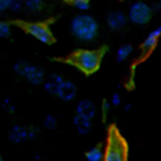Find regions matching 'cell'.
<instances>
[{"mask_svg":"<svg viewBox=\"0 0 161 161\" xmlns=\"http://www.w3.org/2000/svg\"><path fill=\"white\" fill-rule=\"evenodd\" d=\"M71 30L80 40L92 41L98 33V23L88 14H78L72 20Z\"/></svg>","mask_w":161,"mask_h":161,"instance_id":"cell-1","label":"cell"},{"mask_svg":"<svg viewBox=\"0 0 161 161\" xmlns=\"http://www.w3.org/2000/svg\"><path fill=\"white\" fill-rule=\"evenodd\" d=\"M128 149L125 140L115 129H112L108 137L107 147L104 151L103 161H127Z\"/></svg>","mask_w":161,"mask_h":161,"instance_id":"cell-2","label":"cell"},{"mask_svg":"<svg viewBox=\"0 0 161 161\" xmlns=\"http://www.w3.org/2000/svg\"><path fill=\"white\" fill-rule=\"evenodd\" d=\"M72 62L82 72L91 74L98 69L102 62V54L95 50H80L72 56Z\"/></svg>","mask_w":161,"mask_h":161,"instance_id":"cell-3","label":"cell"},{"mask_svg":"<svg viewBox=\"0 0 161 161\" xmlns=\"http://www.w3.org/2000/svg\"><path fill=\"white\" fill-rule=\"evenodd\" d=\"M14 71L17 74L27 78L28 82H30L33 85H38V84L42 83L44 80V73H43L42 69L25 62V61H20V62L16 63Z\"/></svg>","mask_w":161,"mask_h":161,"instance_id":"cell-4","label":"cell"},{"mask_svg":"<svg viewBox=\"0 0 161 161\" xmlns=\"http://www.w3.org/2000/svg\"><path fill=\"white\" fill-rule=\"evenodd\" d=\"M151 14V8L147 3L137 1L130 6L129 11H128V18L130 19L131 22L136 25H145L150 20Z\"/></svg>","mask_w":161,"mask_h":161,"instance_id":"cell-5","label":"cell"},{"mask_svg":"<svg viewBox=\"0 0 161 161\" xmlns=\"http://www.w3.org/2000/svg\"><path fill=\"white\" fill-rule=\"evenodd\" d=\"M28 33L42 43H51L53 38L49 28L43 23H29L25 27Z\"/></svg>","mask_w":161,"mask_h":161,"instance_id":"cell-6","label":"cell"},{"mask_svg":"<svg viewBox=\"0 0 161 161\" xmlns=\"http://www.w3.org/2000/svg\"><path fill=\"white\" fill-rule=\"evenodd\" d=\"M76 92L77 91H76L75 84L72 83L71 80H64L60 85V87H58L56 96L64 102H69L76 96Z\"/></svg>","mask_w":161,"mask_h":161,"instance_id":"cell-7","label":"cell"},{"mask_svg":"<svg viewBox=\"0 0 161 161\" xmlns=\"http://www.w3.org/2000/svg\"><path fill=\"white\" fill-rule=\"evenodd\" d=\"M127 23V17L121 11H113L107 17V25L114 31L121 30Z\"/></svg>","mask_w":161,"mask_h":161,"instance_id":"cell-8","label":"cell"},{"mask_svg":"<svg viewBox=\"0 0 161 161\" xmlns=\"http://www.w3.org/2000/svg\"><path fill=\"white\" fill-rule=\"evenodd\" d=\"M76 114L84 116L86 118L93 119L96 115V107L94 103L90 99H83L76 106Z\"/></svg>","mask_w":161,"mask_h":161,"instance_id":"cell-9","label":"cell"},{"mask_svg":"<svg viewBox=\"0 0 161 161\" xmlns=\"http://www.w3.org/2000/svg\"><path fill=\"white\" fill-rule=\"evenodd\" d=\"M9 140L14 143H21L29 140V128L14 126L9 132Z\"/></svg>","mask_w":161,"mask_h":161,"instance_id":"cell-10","label":"cell"},{"mask_svg":"<svg viewBox=\"0 0 161 161\" xmlns=\"http://www.w3.org/2000/svg\"><path fill=\"white\" fill-rule=\"evenodd\" d=\"M64 80L63 76H61L60 74H52L47 78L44 83V88L49 94L56 95L58 91V87L62 84V82Z\"/></svg>","mask_w":161,"mask_h":161,"instance_id":"cell-11","label":"cell"},{"mask_svg":"<svg viewBox=\"0 0 161 161\" xmlns=\"http://www.w3.org/2000/svg\"><path fill=\"white\" fill-rule=\"evenodd\" d=\"M73 123L75 126L76 130L80 132V135H86L91 131L92 129V119L86 118L84 116L76 114L73 118Z\"/></svg>","mask_w":161,"mask_h":161,"instance_id":"cell-12","label":"cell"},{"mask_svg":"<svg viewBox=\"0 0 161 161\" xmlns=\"http://www.w3.org/2000/svg\"><path fill=\"white\" fill-rule=\"evenodd\" d=\"M160 36H161V25L156 28L154 30H152V31L148 34V36L146 38L145 42H143V44H142L143 51H146V52L151 51V50L156 47L157 42H158V39L160 38Z\"/></svg>","mask_w":161,"mask_h":161,"instance_id":"cell-13","label":"cell"},{"mask_svg":"<svg viewBox=\"0 0 161 161\" xmlns=\"http://www.w3.org/2000/svg\"><path fill=\"white\" fill-rule=\"evenodd\" d=\"M86 161H103L104 160V150L99 146L91 148L85 153Z\"/></svg>","mask_w":161,"mask_h":161,"instance_id":"cell-14","label":"cell"},{"mask_svg":"<svg viewBox=\"0 0 161 161\" xmlns=\"http://www.w3.org/2000/svg\"><path fill=\"white\" fill-rule=\"evenodd\" d=\"M131 52H132V47L130 44L121 45V47L118 49V51H117V53H116L117 60H118L119 62H121V61H125L126 58H128V56L131 54Z\"/></svg>","mask_w":161,"mask_h":161,"instance_id":"cell-15","label":"cell"},{"mask_svg":"<svg viewBox=\"0 0 161 161\" xmlns=\"http://www.w3.org/2000/svg\"><path fill=\"white\" fill-rule=\"evenodd\" d=\"M23 5L29 11H40L43 7V0H23Z\"/></svg>","mask_w":161,"mask_h":161,"instance_id":"cell-16","label":"cell"},{"mask_svg":"<svg viewBox=\"0 0 161 161\" xmlns=\"http://www.w3.org/2000/svg\"><path fill=\"white\" fill-rule=\"evenodd\" d=\"M56 125H58V119H56V117L53 116V115H47V116L44 118L43 126H44L47 129H49V130L55 129Z\"/></svg>","mask_w":161,"mask_h":161,"instance_id":"cell-17","label":"cell"},{"mask_svg":"<svg viewBox=\"0 0 161 161\" xmlns=\"http://www.w3.org/2000/svg\"><path fill=\"white\" fill-rule=\"evenodd\" d=\"M11 33L10 25L5 21H0V38H8Z\"/></svg>","mask_w":161,"mask_h":161,"instance_id":"cell-18","label":"cell"},{"mask_svg":"<svg viewBox=\"0 0 161 161\" xmlns=\"http://www.w3.org/2000/svg\"><path fill=\"white\" fill-rule=\"evenodd\" d=\"M73 1V5L77 8L80 11H85V10L88 9L90 7V3L88 0H72Z\"/></svg>","mask_w":161,"mask_h":161,"instance_id":"cell-19","label":"cell"},{"mask_svg":"<svg viewBox=\"0 0 161 161\" xmlns=\"http://www.w3.org/2000/svg\"><path fill=\"white\" fill-rule=\"evenodd\" d=\"M3 108L6 110V112L10 113V114H12V113L14 112V109H16V107H14V103H12L11 99H10V98L3 99Z\"/></svg>","mask_w":161,"mask_h":161,"instance_id":"cell-20","label":"cell"},{"mask_svg":"<svg viewBox=\"0 0 161 161\" xmlns=\"http://www.w3.org/2000/svg\"><path fill=\"white\" fill-rule=\"evenodd\" d=\"M22 6L23 1H21V0H10L9 9L12 10V11H19L22 8Z\"/></svg>","mask_w":161,"mask_h":161,"instance_id":"cell-21","label":"cell"},{"mask_svg":"<svg viewBox=\"0 0 161 161\" xmlns=\"http://www.w3.org/2000/svg\"><path fill=\"white\" fill-rule=\"evenodd\" d=\"M110 104L113 106H119L121 104V97L118 93H115L112 96V99H110Z\"/></svg>","mask_w":161,"mask_h":161,"instance_id":"cell-22","label":"cell"},{"mask_svg":"<svg viewBox=\"0 0 161 161\" xmlns=\"http://www.w3.org/2000/svg\"><path fill=\"white\" fill-rule=\"evenodd\" d=\"M10 0H0V14L3 12L5 10L9 9Z\"/></svg>","mask_w":161,"mask_h":161,"instance_id":"cell-23","label":"cell"},{"mask_svg":"<svg viewBox=\"0 0 161 161\" xmlns=\"http://www.w3.org/2000/svg\"><path fill=\"white\" fill-rule=\"evenodd\" d=\"M38 136V130L33 127H29V140H33Z\"/></svg>","mask_w":161,"mask_h":161,"instance_id":"cell-24","label":"cell"},{"mask_svg":"<svg viewBox=\"0 0 161 161\" xmlns=\"http://www.w3.org/2000/svg\"><path fill=\"white\" fill-rule=\"evenodd\" d=\"M109 108H110L109 103H108V102H104V104H103V112L106 114V113L109 110Z\"/></svg>","mask_w":161,"mask_h":161,"instance_id":"cell-25","label":"cell"},{"mask_svg":"<svg viewBox=\"0 0 161 161\" xmlns=\"http://www.w3.org/2000/svg\"><path fill=\"white\" fill-rule=\"evenodd\" d=\"M0 161H6V160H5V159L3 158V157H0Z\"/></svg>","mask_w":161,"mask_h":161,"instance_id":"cell-26","label":"cell"}]
</instances>
